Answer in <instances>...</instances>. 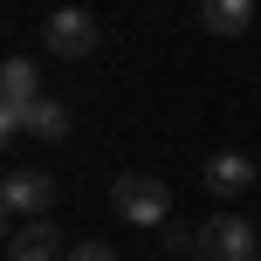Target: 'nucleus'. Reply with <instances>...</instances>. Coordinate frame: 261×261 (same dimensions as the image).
<instances>
[{
  "instance_id": "1",
  "label": "nucleus",
  "mask_w": 261,
  "mask_h": 261,
  "mask_svg": "<svg viewBox=\"0 0 261 261\" xmlns=\"http://www.w3.org/2000/svg\"><path fill=\"white\" fill-rule=\"evenodd\" d=\"M110 206H117L130 227H165V213H172V186L151 179V172H124V179L110 186Z\"/></svg>"
},
{
  "instance_id": "10",
  "label": "nucleus",
  "mask_w": 261,
  "mask_h": 261,
  "mask_svg": "<svg viewBox=\"0 0 261 261\" xmlns=\"http://www.w3.org/2000/svg\"><path fill=\"white\" fill-rule=\"evenodd\" d=\"M69 261H117V254H110V248H103V241H83V248H76V254H69Z\"/></svg>"
},
{
  "instance_id": "6",
  "label": "nucleus",
  "mask_w": 261,
  "mask_h": 261,
  "mask_svg": "<svg viewBox=\"0 0 261 261\" xmlns=\"http://www.w3.org/2000/svg\"><path fill=\"white\" fill-rule=\"evenodd\" d=\"M0 130H7V138H21V130H35V138H69V110L55 103V96H35V103H0Z\"/></svg>"
},
{
  "instance_id": "9",
  "label": "nucleus",
  "mask_w": 261,
  "mask_h": 261,
  "mask_svg": "<svg viewBox=\"0 0 261 261\" xmlns=\"http://www.w3.org/2000/svg\"><path fill=\"white\" fill-rule=\"evenodd\" d=\"M41 96V76L28 55H7V69H0V103H35Z\"/></svg>"
},
{
  "instance_id": "5",
  "label": "nucleus",
  "mask_w": 261,
  "mask_h": 261,
  "mask_svg": "<svg viewBox=\"0 0 261 261\" xmlns=\"http://www.w3.org/2000/svg\"><path fill=\"white\" fill-rule=\"evenodd\" d=\"M199 179H206L213 199H241V193H254V186H261V158H248V151H206Z\"/></svg>"
},
{
  "instance_id": "3",
  "label": "nucleus",
  "mask_w": 261,
  "mask_h": 261,
  "mask_svg": "<svg viewBox=\"0 0 261 261\" xmlns=\"http://www.w3.org/2000/svg\"><path fill=\"white\" fill-rule=\"evenodd\" d=\"M41 41H48V55H62V62H83V55H96L103 28H96L90 7H55L48 28H41Z\"/></svg>"
},
{
  "instance_id": "4",
  "label": "nucleus",
  "mask_w": 261,
  "mask_h": 261,
  "mask_svg": "<svg viewBox=\"0 0 261 261\" xmlns=\"http://www.w3.org/2000/svg\"><path fill=\"white\" fill-rule=\"evenodd\" d=\"M199 261H261V234L241 213H213L199 227Z\"/></svg>"
},
{
  "instance_id": "7",
  "label": "nucleus",
  "mask_w": 261,
  "mask_h": 261,
  "mask_svg": "<svg viewBox=\"0 0 261 261\" xmlns=\"http://www.w3.org/2000/svg\"><path fill=\"white\" fill-rule=\"evenodd\" d=\"M7 261H62V234L55 220H21L7 241Z\"/></svg>"
},
{
  "instance_id": "8",
  "label": "nucleus",
  "mask_w": 261,
  "mask_h": 261,
  "mask_svg": "<svg viewBox=\"0 0 261 261\" xmlns=\"http://www.w3.org/2000/svg\"><path fill=\"white\" fill-rule=\"evenodd\" d=\"M199 28L220 35V41L248 35V28H254V0H199Z\"/></svg>"
},
{
  "instance_id": "2",
  "label": "nucleus",
  "mask_w": 261,
  "mask_h": 261,
  "mask_svg": "<svg viewBox=\"0 0 261 261\" xmlns=\"http://www.w3.org/2000/svg\"><path fill=\"white\" fill-rule=\"evenodd\" d=\"M48 206H55V179L41 165H14L0 186V213L7 220H48Z\"/></svg>"
}]
</instances>
